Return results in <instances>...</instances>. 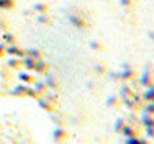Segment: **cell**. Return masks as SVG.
I'll list each match as a JSON object with an SVG mask.
<instances>
[{
    "instance_id": "obj_1",
    "label": "cell",
    "mask_w": 154,
    "mask_h": 144,
    "mask_svg": "<svg viewBox=\"0 0 154 144\" xmlns=\"http://www.w3.org/2000/svg\"><path fill=\"white\" fill-rule=\"evenodd\" d=\"M63 135H64V134H63V131H55V134H54V138H55L57 141H60V140L63 138Z\"/></svg>"
}]
</instances>
